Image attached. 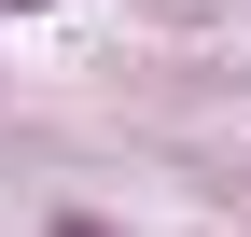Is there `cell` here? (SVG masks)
Here are the masks:
<instances>
[{"mask_svg":"<svg viewBox=\"0 0 251 237\" xmlns=\"http://www.w3.org/2000/svg\"><path fill=\"white\" fill-rule=\"evenodd\" d=\"M0 14H28V0H0Z\"/></svg>","mask_w":251,"mask_h":237,"instance_id":"obj_2","label":"cell"},{"mask_svg":"<svg viewBox=\"0 0 251 237\" xmlns=\"http://www.w3.org/2000/svg\"><path fill=\"white\" fill-rule=\"evenodd\" d=\"M42 237H112V223H98V210H56V223H42Z\"/></svg>","mask_w":251,"mask_h":237,"instance_id":"obj_1","label":"cell"}]
</instances>
